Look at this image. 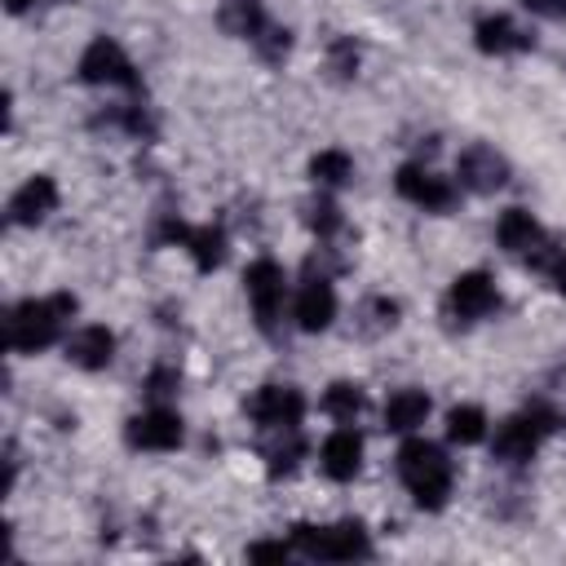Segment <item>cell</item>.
<instances>
[{"label":"cell","mask_w":566,"mask_h":566,"mask_svg":"<svg viewBox=\"0 0 566 566\" xmlns=\"http://www.w3.org/2000/svg\"><path fill=\"white\" fill-rule=\"evenodd\" d=\"M548 429H553V416H548L544 407H531V411H522V416H513V420L500 424V433H495V455L509 460V464H522V460H531V451L539 447V438H544Z\"/></svg>","instance_id":"4"},{"label":"cell","mask_w":566,"mask_h":566,"mask_svg":"<svg viewBox=\"0 0 566 566\" xmlns=\"http://www.w3.org/2000/svg\"><path fill=\"white\" fill-rule=\"evenodd\" d=\"M495 234H500V243H504L513 256H526V252L539 243V234H544V230L535 226V217H531V212L509 208V212L500 217V230H495Z\"/></svg>","instance_id":"17"},{"label":"cell","mask_w":566,"mask_h":566,"mask_svg":"<svg viewBox=\"0 0 566 566\" xmlns=\"http://www.w3.org/2000/svg\"><path fill=\"white\" fill-rule=\"evenodd\" d=\"M535 13H548V18H562L566 13V0H526Z\"/></svg>","instance_id":"29"},{"label":"cell","mask_w":566,"mask_h":566,"mask_svg":"<svg viewBox=\"0 0 566 566\" xmlns=\"http://www.w3.org/2000/svg\"><path fill=\"white\" fill-rule=\"evenodd\" d=\"M296 544L310 557H327V562H345V557H367V535L358 522H340V526H296Z\"/></svg>","instance_id":"3"},{"label":"cell","mask_w":566,"mask_h":566,"mask_svg":"<svg viewBox=\"0 0 566 566\" xmlns=\"http://www.w3.org/2000/svg\"><path fill=\"white\" fill-rule=\"evenodd\" d=\"M53 208H57V186H53L49 177H31V181L13 195V203H9V212H13L18 226H35V221H44Z\"/></svg>","instance_id":"13"},{"label":"cell","mask_w":566,"mask_h":566,"mask_svg":"<svg viewBox=\"0 0 566 566\" xmlns=\"http://www.w3.org/2000/svg\"><path fill=\"white\" fill-rule=\"evenodd\" d=\"M398 190L411 199V203H420V208H451V186L438 177V172H429V168H416V164H407L402 172H398Z\"/></svg>","instance_id":"12"},{"label":"cell","mask_w":566,"mask_h":566,"mask_svg":"<svg viewBox=\"0 0 566 566\" xmlns=\"http://www.w3.org/2000/svg\"><path fill=\"white\" fill-rule=\"evenodd\" d=\"M310 230L318 234V239H327V234H336V226H340V212H336V203L332 199H318V203H310Z\"/></svg>","instance_id":"26"},{"label":"cell","mask_w":566,"mask_h":566,"mask_svg":"<svg viewBox=\"0 0 566 566\" xmlns=\"http://www.w3.org/2000/svg\"><path fill=\"white\" fill-rule=\"evenodd\" d=\"M531 44V35H522L509 18H486L482 27H478V49L482 53H517V49H526Z\"/></svg>","instance_id":"18"},{"label":"cell","mask_w":566,"mask_h":566,"mask_svg":"<svg viewBox=\"0 0 566 566\" xmlns=\"http://www.w3.org/2000/svg\"><path fill=\"white\" fill-rule=\"evenodd\" d=\"M80 75L88 80V84H137V75H133V62L124 57V49L115 44V40H93L88 49H84V57H80Z\"/></svg>","instance_id":"7"},{"label":"cell","mask_w":566,"mask_h":566,"mask_svg":"<svg viewBox=\"0 0 566 566\" xmlns=\"http://www.w3.org/2000/svg\"><path fill=\"white\" fill-rule=\"evenodd\" d=\"M553 283H557V292H566V252L553 261Z\"/></svg>","instance_id":"30"},{"label":"cell","mask_w":566,"mask_h":566,"mask_svg":"<svg viewBox=\"0 0 566 566\" xmlns=\"http://www.w3.org/2000/svg\"><path fill=\"white\" fill-rule=\"evenodd\" d=\"M482 433H486V416H482V407H455L451 416H447V438L451 442H482Z\"/></svg>","instance_id":"21"},{"label":"cell","mask_w":566,"mask_h":566,"mask_svg":"<svg viewBox=\"0 0 566 566\" xmlns=\"http://www.w3.org/2000/svg\"><path fill=\"white\" fill-rule=\"evenodd\" d=\"M248 411H252V420H256L265 433H270V429H296V420H301V411H305V398H301L292 385H265V389L252 394Z\"/></svg>","instance_id":"5"},{"label":"cell","mask_w":566,"mask_h":566,"mask_svg":"<svg viewBox=\"0 0 566 566\" xmlns=\"http://www.w3.org/2000/svg\"><path fill=\"white\" fill-rule=\"evenodd\" d=\"M181 243L190 248V256H195L199 270H212V265H221V256H226V239H221V230H212V226H203V230H186Z\"/></svg>","instance_id":"19"},{"label":"cell","mask_w":566,"mask_h":566,"mask_svg":"<svg viewBox=\"0 0 566 566\" xmlns=\"http://www.w3.org/2000/svg\"><path fill=\"white\" fill-rule=\"evenodd\" d=\"M221 22H226L234 35H248V40H256V35L265 31V18H261V4H256V0H226Z\"/></svg>","instance_id":"20"},{"label":"cell","mask_w":566,"mask_h":566,"mask_svg":"<svg viewBox=\"0 0 566 566\" xmlns=\"http://www.w3.org/2000/svg\"><path fill=\"white\" fill-rule=\"evenodd\" d=\"M172 385H177V371H155V376L146 380L150 398H164V394H172Z\"/></svg>","instance_id":"27"},{"label":"cell","mask_w":566,"mask_h":566,"mask_svg":"<svg viewBox=\"0 0 566 566\" xmlns=\"http://www.w3.org/2000/svg\"><path fill=\"white\" fill-rule=\"evenodd\" d=\"M128 442L142 451H172L181 442V420L168 407H150L128 420Z\"/></svg>","instance_id":"9"},{"label":"cell","mask_w":566,"mask_h":566,"mask_svg":"<svg viewBox=\"0 0 566 566\" xmlns=\"http://www.w3.org/2000/svg\"><path fill=\"white\" fill-rule=\"evenodd\" d=\"M323 407H327L336 420H354V416L363 411V394H358L354 385H332L327 398H323Z\"/></svg>","instance_id":"24"},{"label":"cell","mask_w":566,"mask_h":566,"mask_svg":"<svg viewBox=\"0 0 566 566\" xmlns=\"http://www.w3.org/2000/svg\"><path fill=\"white\" fill-rule=\"evenodd\" d=\"M398 473L407 482V491L416 495L420 509H442L447 504V491H451V464L447 455L433 447V442H407L398 451Z\"/></svg>","instance_id":"1"},{"label":"cell","mask_w":566,"mask_h":566,"mask_svg":"<svg viewBox=\"0 0 566 566\" xmlns=\"http://www.w3.org/2000/svg\"><path fill=\"white\" fill-rule=\"evenodd\" d=\"M75 314V296H49V301H22L9 323H4V336L13 349H44L49 340H57L62 323Z\"/></svg>","instance_id":"2"},{"label":"cell","mask_w":566,"mask_h":566,"mask_svg":"<svg viewBox=\"0 0 566 566\" xmlns=\"http://www.w3.org/2000/svg\"><path fill=\"white\" fill-rule=\"evenodd\" d=\"M4 4H9V13H22V9H31L35 0H4Z\"/></svg>","instance_id":"31"},{"label":"cell","mask_w":566,"mask_h":566,"mask_svg":"<svg viewBox=\"0 0 566 566\" xmlns=\"http://www.w3.org/2000/svg\"><path fill=\"white\" fill-rule=\"evenodd\" d=\"M111 354H115V336H111L106 327H80V332L66 340V358H71L75 367H88V371L106 367Z\"/></svg>","instance_id":"14"},{"label":"cell","mask_w":566,"mask_h":566,"mask_svg":"<svg viewBox=\"0 0 566 566\" xmlns=\"http://www.w3.org/2000/svg\"><path fill=\"white\" fill-rule=\"evenodd\" d=\"M248 557H256V562H265V557H287V548H283V544H252Z\"/></svg>","instance_id":"28"},{"label":"cell","mask_w":566,"mask_h":566,"mask_svg":"<svg viewBox=\"0 0 566 566\" xmlns=\"http://www.w3.org/2000/svg\"><path fill=\"white\" fill-rule=\"evenodd\" d=\"M451 310L460 314V318H482V314H491L495 310V283L486 279V274H460L455 283H451Z\"/></svg>","instance_id":"10"},{"label":"cell","mask_w":566,"mask_h":566,"mask_svg":"<svg viewBox=\"0 0 566 566\" xmlns=\"http://www.w3.org/2000/svg\"><path fill=\"white\" fill-rule=\"evenodd\" d=\"M424 416H429V398H424L420 389H398V394L385 402V424H389L394 433H411V429H420Z\"/></svg>","instance_id":"16"},{"label":"cell","mask_w":566,"mask_h":566,"mask_svg":"<svg viewBox=\"0 0 566 566\" xmlns=\"http://www.w3.org/2000/svg\"><path fill=\"white\" fill-rule=\"evenodd\" d=\"M358 460H363V442H358L354 429H336L323 442V469H327V478H336V482L354 478L358 473Z\"/></svg>","instance_id":"15"},{"label":"cell","mask_w":566,"mask_h":566,"mask_svg":"<svg viewBox=\"0 0 566 566\" xmlns=\"http://www.w3.org/2000/svg\"><path fill=\"white\" fill-rule=\"evenodd\" d=\"M301 438H296V429H283V442L279 447H270L265 455H270V473H287L296 460H301Z\"/></svg>","instance_id":"25"},{"label":"cell","mask_w":566,"mask_h":566,"mask_svg":"<svg viewBox=\"0 0 566 566\" xmlns=\"http://www.w3.org/2000/svg\"><path fill=\"white\" fill-rule=\"evenodd\" d=\"M243 283H248V301L256 310V323L270 332L274 318H279V310H283V270L274 261H252L248 274H243Z\"/></svg>","instance_id":"6"},{"label":"cell","mask_w":566,"mask_h":566,"mask_svg":"<svg viewBox=\"0 0 566 566\" xmlns=\"http://www.w3.org/2000/svg\"><path fill=\"white\" fill-rule=\"evenodd\" d=\"M455 177H460V186H469L473 195H491V190L504 186L509 164H504L491 146H469V150L460 155V164H455Z\"/></svg>","instance_id":"8"},{"label":"cell","mask_w":566,"mask_h":566,"mask_svg":"<svg viewBox=\"0 0 566 566\" xmlns=\"http://www.w3.org/2000/svg\"><path fill=\"white\" fill-rule=\"evenodd\" d=\"M358 327L363 332H385V327H394L398 323V305L394 301H385V296H371V301H363V310H358Z\"/></svg>","instance_id":"23"},{"label":"cell","mask_w":566,"mask_h":566,"mask_svg":"<svg viewBox=\"0 0 566 566\" xmlns=\"http://www.w3.org/2000/svg\"><path fill=\"white\" fill-rule=\"evenodd\" d=\"M310 172H314L318 186H340V181H349V155L345 150H323L310 164Z\"/></svg>","instance_id":"22"},{"label":"cell","mask_w":566,"mask_h":566,"mask_svg":"<svg viewBox=\"0 0 566 566\" xmlns=\"http://www.w3.org/2000/svg\"><path fill=\"white\" fill-rule=\"evenodd\" d=\"M332 318H336V292H332V283L327 279H310L296 292V323L305 332H323Z\"/></svg>","instance_id":"11"}]
</instances>
